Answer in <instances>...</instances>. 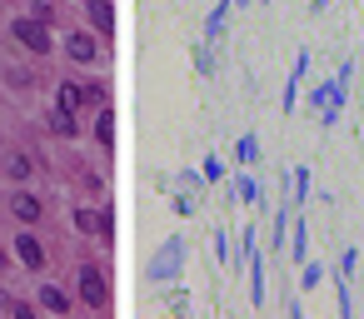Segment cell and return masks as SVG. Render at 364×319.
I'll use <instances>...</instances> for the list:
<instances>
[{
	"label": "cell",
	"mask_w": 364,
	"mask_h": 319,
	"mask_svg": "<svg viewBox=\"0 0 364 319\" xmlns=\"http://www.w3.org/2000/svg\"><path fill=\"white\" fill-rule=\"evenodd\" d=\"M11 36H16L26 50H36V55H46V50H50V31H46V21H36V16H31V21H16V26H11Z\"/></svg>",
	"instance_id": "6da1fadb"
},
{
	"label": "cell",
	"mask_w": 364,
	"mask_h": 319,
	"mask_svg": "<svg viewBox=\"0 0 364 319\" xmlns=\"http://www.w3.org/2000/svg\"><path fill=\"white\" fill-rule=\"evenodd\" d=\"M80 299L85 304H105V284H100V269H80Z\"/></svg>",
	"instance_id": "7a4b0ae2"
},
{
	"label": "cell",
	"mask_w": 364,
	"mask_h": 319,
	"mask_svg": "<svg viewBox=\"0 0 364 319\" xmlns=\"http://www.w3.org/2000/svg\"><path fill=\"white\" fill-rule=\"evenodd\" d=\"M16 249H21V259H26L31 269H41V264H46V249H41V239H36V234H21V239H16Z\"/></svg>",
	"instance_id": "3957f363"
},
{
	"label": "cell",
	"mask_w": 364,
	"mask_h": 319,
	"mask_svg": "<svg viewBox=\"0 0 364 319\" xmlns=\"http://www.w3.org/2000/svg\"><path fill=\"white\" fill-rule=\"evenodd\" d=\"M90 21H95V31H100V36H110V26H115V21H110V6H105V0H90Z\"/></svg>",
	"instance_id": "277c9868"
},
{
	"label": "cell",
	"mask_w": 364,
	"mask_h": 319,
	"mask_svg": "<svg viewBox=\"0 0 364 319\" xmlns=\"http://www.w3.org/2000/svg\"><path fill=\"white\" fill-rule=\"evenodd\" d=\"M70 60H95V40L90 36H70Z\"/></svg>",
	"instance_id": "5b68a950"
},
{
	"label": "cell",
	"mask_w": 364,
	"mask_h": 319,
	"mask_svg": "<svg viewBox=\"0 0 364 319\" xmlns=\"http://www.w3.org/2000/svg\"><path fill=\"white\" fill-rule=\"evenodd\" d=\"M11 205H16V215H21V220H41V200H36V195H16Z\"/></svg>",
	"instance_id": "8992f818"
},
{
	"label": "cell",
	"mask_w": 364,
	"mask_h": 319,
	"mask_svg": "<svg viewBox=\"0 0 364 319\" xmlns=\"http://www.w3.org/2000/svg\"><path fill=\"white\" fill-rule=\"evenodd\" d=\"M41 299H46V304H50V309H60V314H65V309H70V299H65V294H60V289H50V284H46V289H41Z\"/></svg>",
	"instance_id": "52a82bcc"
},
{
	"label": "cell",
	"mask_w": 364,
	"mask_h": 319,
	"mask_svg": "<svg viewBox=\"0 0 364 319\" xmlns=\"http://www.w3.org/2000/svg\"><path fill=\"white\" fill-rule=\"evenodd\" d=\"M50 125H55L60 135H75V120H70V110H55V115H50Z\"/></svg>",
	"instance_id": "ba28073f"
},
{
	"label": "cell",
	"mask_w": 364,
	"mask_h": 319,
	"mask_svg": "<svg viewBox=\"0 0 364 319\" xmlns=\"http://www.w3.org/2000/svg\"><path fill=\"white\" fill-rule=\"evenodd\" d=\"M11 175L26 180V175H31V155H11Z\"/></svg>",
	"instance_id": "9c48e42d"
},
{
	"label": "cell",
	"mask_w": 364,
	"mask_h": 319,
	"mask_svg": "<svg viewBox=\"0 0 364 319\" xmlns=\"http://www.w3.org/2000/svg\"><path fill=\"white\" fill-rule=\"evenodd\" d=\"M6 264H11V259H6V249H0V269H6Z\"/></svg>",
	"instance_id": "30bf717a"
}]
</instances>
